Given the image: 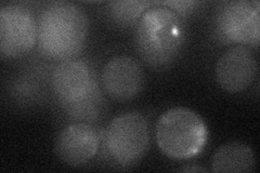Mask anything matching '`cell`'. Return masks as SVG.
<instances>
[{"instance_id": "cell-1", "label": "cell", "mask_w": 260, "mask_h": 173, "mask_svg": "<svg viewBox=\"0 0 260 173\" xmlns=\"http://www.w3.org/2000/svg\"><path fill=\"white\" fill-rule=\"evenodd\" d=\"M184 38L182 16L164 5L154 3L137 23L135 48L151 67L162 68L176 60Z\"/></svg>"}, {"instance_id": "cell-2", "label": "cell", "mask_w": 260, "mask_h": 173, "mask_svg": "<svg viewBox=\"0 0 260 173\" xmlns=\"http://www.w3.org/2000/svg\"><path fill=\"white\" fill-rule=\"evenodd\" d=\"M88 19L78 6L68 2L48 5L37 21V45L46 56L70 60L84 48Z\"/></svg>"}, {"instance_id": "cell-3", "label": "cell", "mask_w": 260, "mask_h": 173, "mask_svg": "<svg viewBox=\"0 0 260 173\" xmlns=\"http://www.w3.org/2000/svg\"><path fill=\"white\" fill-rule=\"evenodd\" d=\"M155 135L162 154L172 159L185 160L204 150L208 129L195 112L185 107H174L159 117Z\"/></svg>"}, {"instance_id": "cell-4", "label": "cell", "mask_w": 260, "mask_h": 173, "mask_svg": "<svg viewBox=\"0 0 260 173\" xmlns=\"http://www.w3.org/2000/svg\"><path fill=\"white\" fill-rule=\"evenodd\" d=\"M105 147L120 166H132L146 154L150 146L148 120L139 113H126L114 118L105 131Z\"/></svg>"}, {"instance_id": "cell-5", "label": "cell", "mask_w": 260, "mask_h": 173, "mask_svg": "<svg viewBox=\"0 0 260 173\" xmlns=\"http://www.w3.org/2000/svg\"><path fill=\"white\" fill-rule=\"evenodd\" d=\"M214 34L222 44L258 47L260 37L259 2L234 0L218 6L213 22Z\"/></svg>"}, {"instance_id": "cell-6", "label": "cell", "mask_w": 260, "mask_h": 173, "mask_svg": "<svg viewBox=\"0 0 260 173\" xmlns=\"http://www.w3.org/2000/svg\"><path fill=\"white\" fill-rule=\"evenodd\" d=\"M52 89L59 101L68 110L87 104L93 109L100 93L88 64L81 60H64L52 72Z\"/></svg>"}, {"instance_id": "cell-7", "label": "cell", "mask_w": 260, "mask_h": 173, "mask_svg": "<svg viewBox=\"0 0 260 173\" xmlns=\"http://www.w3.org/2000/svg\"><path fill=\"white\" fill-rule=\"evenodd\" d=\"M37 43V22L25 7L7 5L0 9V51L7 57L28 53Z\"/></svg>"}, {"instance_id": "cell-8", "label": "cell", "mask_w": 260, "mask_h": 173, "mask_svg": "<svg viewBox=\"0 0 260 173\" xmlns=\"http://www.w3.org/2000/svg\"><path fill=\"white\" fill-rule=\"evenodd\" d=\"M101 137L95 128L78 122L65 127L54 143V151L64 163L79 167L94 158L99 152Z\"/></svg>"}, {"instance_id": "cell-9", "label": "cell", "mask_w": 260, "mask_h": 173, "mask_svg": "<svg viewBox=\"0 0 260 173\" xmlns=\"http://www.w3.org/2000/svg\"><path fill=\"white\" fill-rule=\"evenodd\" d=\"M215 72L218 84L225 91H244L256 77V57L248 47L235 46L219 57Z\"/></svg>"}, {"instance_id": "cell-10", "label": "cell", "mask_w": 260, "mask_h": 173, "mask_svg": "<svg viewBox=\"0 0 260 173\" xmlns=\"http://www.w3.org/2000/svg\"><path fill=\"white\" fill-rule=\"evenodd\" d=\"M101 80L105 92L114 100L127 101L139 94L144 75L139 63L133 57L118 55L104 65Z\"/></svg>"}, {"instance_id": "cell-11", "label": "cell", "mask_w": 260, "mask_h": 173, "mask_svg": "<svg viewBox=\"0 0 260 173\" xmlns=\"http://www.w3.org/2000/svg\"><path fill=\"white\" fill-rule=\"evenodd\" d=\"M255 166L256 159L253 150L250 146L241 142H232L220 146L211 160L214 172H251Z\"/></svg>"}, {"instance_id": "cell-12", "label": "cell", "mask_w": 260, "mask_h": 173, "mask_svg": "<svg viewBox=\"0 0 260 173\" xmlns=\"http://www.w3.org/2000/svg\"><path fill=\"white\" fill-rule=\"evenodd\" d=\"M154 3L136 2V0H121V2H111L107 5V12L109 18L116 25L128 27L137 25L141 15L152 7Z\"/></svg>"}, {"instance_id": "cell-13", "label": "cell", "mask_w": 260, "mask_h": 173, "mask_svg": "<svg viewBox=\"0 0 260 173\" xmlns=\"http://www.w3.org/2000/svg\"><path fill=\"white\" fill-rule=\"evenodd\" d=\"M159 4L170 8L182 18L183 15L190 13L194 9V7L198 5V3L195 2H162Z\"/></svg>"}, {"instance_id": "cell-14", "label": "cell", "mask_w": 260, "mask_h": 173, "mask_svg": "<svg viewBox=\"0 0 260 173\" xmlns=\"http://www.w3.org/2000/svg\"><path fill=\"white\" fill-rule=\"evenodd\" d=\"M182 171H190V172L197 171V172H200V171H206V170L201 168V167H198V168H184V169H182Z\"/></svg>"}]
</instances>
